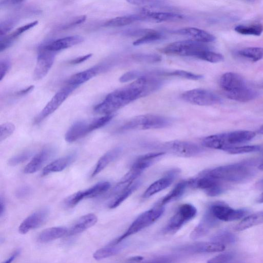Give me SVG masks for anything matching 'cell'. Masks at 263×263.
Here are the masks:
<instances>
[{"label":"cell","instance_id":"6","mask_svg":"<svg viewBox=\"0 0 263 263\" xmlns=\"http://www.w3.org/2000/svg\"><path fill=\"white\" fill-rule=\"evenodd\" d=\"M208 49L203 43L193 40L179 41L171 43L160 49V51L167 54L198 58L205 50Z\"/></svg>","mask_w":263,"mask_h":263},{"label":"cell","instance_id":"45","mask_svg":"<svg viewBox=\"0 0 263 263\" xmlns=\"http://www.w3.org/2000/svg\"><path fill=\"white\" fill-rule=\"evenodd\" d=\"M32 155L30 151H25L12 157L8 161V164L11 166H15L25 162Z\"/></svg>","mask_w":263,"mask_h":263},{"label":"cell","instance_id":"20","mask_svg":"<svg viewBox=\"0 0 263 263\" xmlns=\"http://www.w3.org/2000/svg\"><path fill=\"white\" fill-rule=\"evenodd\" d=\"M218 223V220L208 210L201 220L191 232V237L196 239L204 236Z\"/></svg>","mask_w":263,"mask_h":263},{"label":"cell","instance_id":"22","mask_svg":"<svg viewBox=\"0 0 263 263\" xmlns=\"http://www.w3.org/2000/svg\"><path fill=\"white\" fill-rule=\"evenodd\" d=\"M222 138L226 147L224 151L233 144L249 141L255 136V133L249 130H236L222 133Z\"/></svg>","mask_w":263,"mask_h":263},{"label":"cell","instance_id":"41","mask_svg":"<svg viewBox=\"0 0 263 263\" xmlns=\"http://www.w3.org/2000/svg\"><path fill=\"white\" fill-rule=\"evenodd\" d=\"M163 37L162 34L156 30L151 29L150 31L135 41L133 44L135 46L148 44L161 40Z\"/></svg>","mask_w":263,"mask_h":263},{"label":"cell","instance_id":"53","mask_svg":"<svg viewBox=\"0 0 263 263\" xmlns=\"http://www.w3.org/2000/svg\"><path fill=\"white\" fill-rule=\"evenodd\" d=\"M86 16L85 15H82L80 16L79 17H77L70 23L67 25V26L65 27V28H69L74 26L79 25L83 23L86 20Z\"/></svg>","mask_w":263,"mask_h":263},{"label":"cell","instance_id":"33","mask_svg":"<svg viewBox=\"0 0 263 263\" xmlns=\"http://www.w3.org/2000/svg\"><path fill=\"white\" fill-rule=\"evenodd\" d=\"M263 223V211L250 215L238 223L234 229L241 231Z\"/></svg>","mask_w":263,"mask_h":263},{"label":"cell","instance_id":"59","mask_svg":"<svg viewBox=\"0 0 263 263\" xmlns=\"http://www.w3.org/2000/svg\"><path fill=\"white\" fill-rule=\"evenodd\" d=\"M256 186L260 189H263V179L257 183Z\"/></svg>","mask_w":263,"mask_h":263},{"label":"cell","instance_id":"36","mask_svg":"<svg viewBox=\"0 0 263 263\" xmlns=\"http://www.w3.org/2000/svg\"><path fill=\"white\" fill-rule=\"evenodd\" d=\"M234 30L237 33L243 35L260 36L263 32V26L259 23L241 24L236 26Z\"/></svg>","mask_w":263,"mask_h":263},{"label":"cell","instance_id":"26","mask_svg":"<svg viewBox=\"0 0 263 263\" xmlns=\"http://www.w3.org/2000/svg\"><path fill=\"white\" fill-rule=\"evenodd\" d=\"M103 69L101 66H97L73 74L67 82L68 85L76 88L79 85L86 82L99 73Z\"/></svg>","mask_w":263,"mask_h":263},{"label":"cell","instance_id":"48","mask_svg":"<svg viewBox=\"0 0 263 263\" xmlns=\"http://www.w3.org/2000/svg\"><path fill=\"white\" fill-rule=\"evenodd\" d=\"M38 24V21H35L33 22L27 24L25 25L22 26L15 31L12 32L11 34H9V35L14 40H15L18 36H19L21 34L26 31L31 29L34 26H36Z\"/></svg>","mask_w":263,"mask_h":263},{"label":"cell","instance_id":"5","mask_svg":"<svg viewBox=\"0 0 263 263\" xmlns=\"http://www.w3.org/2000/svg\"><path fill=\"white\" fill-rule=\"evenodd\" d=\"M114 114L106 115L91 121H79L73 123L67 131L65 139L68 142H73L91 132L100 128L113 118Z\"/></svg>","mask_w":263,"mask_h":263},{"label":"cell","instance_id":"13","mask_svg":"<svg viewBox=\"0 0 263 263\" xmlns=\"http://www.w3.org/2000/svg\"><path fill=\"white\" fill-rule=\"evenodd\" d=\"M75 88L74 87L67 85L60 90L36 116L34 120L35 123H40L55 111Z\"/></svg>","mask_w":263,"mask_h":263},{"label":"cell","instance_id":"57","mask_svg":"<svg viewBox=\"0 0 263 263\" xmlns=\"http://www.w3.org/2000/svg\"><path fill=\"white\" fill-rule=\"evenodd\" d=\"M5 209V202L2 197L0 199V216L2 217L4 213Z\"/></svg>","mask_w":263,"mask_h":263},{"label":"cell","instance_id":"58","mask_svg":"<svg viewBox=\"0 0 263 263\" xmlns=\"http://www.w3.org/2000/svg\"><path fill=\"white\" fill-rule=\"evenodd\" d=\"M143 257L141 256H135L133 257L130 259V260L133 261H139L142 260Z\"/></svg>","mask_w":263,"mask_h":263},{"label":"cell","instance_id":"62","mask_svg":"<svg viewBox=\"0 0 263 263\" xmlns=\"http://www.w3.org/2000/svg\"><path fill=\"white\" fill-rule=\"evenodd\" d=\"M259 169L261 170H263V163H261L259 166Z\"/></svg>","mask_w":263,"mask_h":263},{"label":"cell","instance_id":"11","mask_svg":"<svg viewBox=\"0 0 263 263\" xmlns=\"http://www.w3.org/2000/svg\"><path fill=\"white\" fill-rule=\"evenodd\" d=\"M162 147L169 153L182 157L196 156L202 151V149L195 143L180 140L166 142Z\"/></svg>","mask_w":263,"mask_h":263},{"label":"cell","instance_id":"32","mask_svg":"<svg viewBox=\"0 0 263 263\" xmlns=\"http://www.w3.org/2000/svg\"><path fill=\"white\" fill-rule=\"evenodd\" d=\"M140 181H135L130 186L120 191L117 194L115 198L110 202L109 208L110 209H115L118 207L132 194L140 186Z\"/></svg>","mask_w":263,"mask_h":263},{"label":"cell","instance_id":"40","mask_svg":"<svg viewBox=\"0 0 263 263\" xmlns=\"http://www.w3.org/2000/svg\"><path fill=\"white\" fill-rule=\"evenodd\" d=\"M115 246L109 245L98 250L94 253L93 258L96 260H100L117 254L121 250L122 247Z\"/></svg>","mask_w":263,"mask_h":263},{"label":"cell","instance_id":"7","mask_svg":"<svg viewBox=\"0 0 263 263\" xmlns=\"http://www.w3.org/2000/svg\"><path fill=\"white\" fill-rule=\"evenodd\" d=\"M196 214V208L192 204L185 203L181 205L168 221L163 232L166 234L175 233L185 223L193 219Z\"/></svg>","mask_w":263,"mask_h":263},{"label":"cell","instance_id":"39","mask_svg":"<svg viewBox=\"0 0 263 263\" xmlns=\"http://www.w3.org/2000/svg\"><path fill=\"white\" fill-rule=\"evenodd\" d=\"M207 263H240V260L234 252H227L211 258Z\"/></svg>","mask_w":263,"mask_h":263},{"label":"cell","instance_id":"17","mask_svg":"<svg viewBox=\"0 0 263 263\" xmlns=\"http://www.w3.org/2000/svg\"><path fill=\"white\" fill-rule=\"evenodd\" d=\"M48 215L49 210L47 208H42L34 212L21 223L18 228L20 233L24 234L40 227L46 221Z\"/></svg>","mask_w":263,"mask_h":263},{"label":"cell","instance_id":"16","mask_svg":"<svg viewBox=\"0 0 263 263\" xmlns=\"http://www.w3.org/2000/svg\"><path fill=\"white\" fill-rule=\"evenodd\" d=\"M54 53L44 48L39 52L34 71L35 80L42 79L48 73L54 62Z\"/></svg>","mask_w":263,"mask_h":263},{"label":"cell","instance_id":"1","mask_svg":"<svg viewBox=\"0 0 263 263\" xmlns=\"http://www.w3.org/2000/svg\"><path fill=\"white\" fill-rule=\"evenodd\" d=\"M152 90L150 79L142 76L127 86L107 95L101 103L95 106L94 111L105 115L113 114L133 101L151 93Z\"/></svg>","mask_w":263,"mask_h":263},{"label":"cell","instance_id":"34","mask_svg":"<svg viewBox=\"0 0 263 263\" xmlns=\"http://www.w3.org/2000/svg\"><path fill=\"white\" fill-rule=\"evenodd\" d=\"M144 20L140 15H129L118 16L106 21L104 25L106 27H118L130 24L139 20Z\"/></svg>","mask_w":263,"mask_h":263},{"label":"cell","instance_id":"12","mask_svg":"<svg viewBox=\"0 0 263 263\" xmlns=\"http://www.w3.org/2000/svg\"><path fill=\"white\" fill-rule=\"evenodd\" d=\"M208 210L217 220L224 221L240 219L248 213V211L246 209H234L221 202L212 204Z\"/></svg>","mask_w":263,"mask_h":263},{"label":"cell","instance_id":"51","mask_svg":"<svg viewBox=\"0 0 263 263\" xmlns=\"http://www.w3.org/2000/svg\"><path fill=\"white\" fill-rule=\"evenodd\" d=\"M11 66V63L8 59H1L0 61V80L5 77Z\"/></svg>","mask_w":263,"mask_h":263},{"label":"cell","instance_id":"21","mask_svg":"<svg viewBox=\"0 0 263 263\" xmlns=\"http://www.w3.org/2000/svg\"><path fill=\"white\" fill-rule=\"evenodd\" d=\"M174 33L191 37L193 41L199 43H211L216 38L210 32L195 27H185L174 31Z\"/></svg>","mask_w":263,"mask_h":263},{"label":"cell","instance_id":"50","mask_svg":"<svg viewBox=\"0 0 263 263\" xmlns=\"http://www.w3.org/2000/svg\"><path fill=\"white\" fill-rule=\"evenodd\" d=\"M176 257L172 255H163L149 259L142 263H174Z\"/></svg>","mask_w":263,"mask_h":263},{"label":"cell","instance_id":"44","mask_svg":"<svg viewBox=\"0 0 263 263\" xmlns=\"http://www.w3.org/2000/svg\"><path fill=\"white\" fill-rule=\"evenodd\" d=\"M163 74L168 76L178 77L192 80H199L202 79L203 77L201 74H196L183 70H174L171 72L163 73Z\"/></svg>","mask_w":263,"mask_h":263},{"label":"cell","instance_id":"43","mask_svg":"<svg viewBox=\"0 0 263 263\" xmlns=\"http://www.w3.org/2000/svg\"><path fill=\"white\" fill-rule=\"evenodd\" d=\"M260 149V146L258 145H246L229 147L224 151L231 154H239L255 152Z\"/></svg>","mask_w":263,"mask_h":263},{"label":"cell","instance_id":"29","mask_svg":"<svg viewBox=\"0 0 263 263\" xmlns=\"http://www.w3.org/2000/svg\"><path fill=\"white\" fill-rule=\"evenodd\" d=\"M122 148L120 147H115L109 150L104 154L97 162L91 176L92 177L102 172L112 161L115 160L121 154Z\"/></svg>","mask_w":263,"mask_h":263},{"label":"cell","instance_id":"54","mask_svg":"<svg viewBox=\"0 0 263 263\" xmlns=\"http://www.w3.org/2000/svg\"><path fill=\"white\" fill-rule=\"evenodd\" d=\"M92 56V54H88L87 55L77 58L71 61L70 63L71 64H77L85 61L89 59Z\"/></svg>","mask_w":263,"mask_h":263},{"label":"cell","instance_id":"31","mask_svg":"<svg viewBox=\"0 0 263 263\" xmlns=\"http://www.w3.org/2000/svg\"><path fill=\"white\" fill-rule=\"evenodd\" d=\"M68 230L64 227H52L47 229L39 235L37 240L42 243L52 241L67 235Z\"/></svg>","mask_w":263,"mask_h":263},{"label":"cell","instance_id":"42","mask_svg":"<svg viewBox=\"0 0 263 263\" xmlns=\"http://www.w3.org/2000/svg\"><path fill=\"white\" fill-rule=\"evenodd\" d=\"M198 59L210 63H219L224 60L222 54L212 51L209 48L204 50L198 57Z\"/></svg>","mask_w":263,"mask_h":263},{"label":"cell","instance_id":"24","mask_svg":"<svg viewBox=\"0 0 263 263\" xmlns=\"http://www.w3.org/2000/svg\"><path fill=\"white\" fill-rule=\"evenodd\" d=\"M141 15L145 19H150L158 22L170 21L182 18V15L176 12L170 11H153L144 8Z\"/></svg>","mask_w":263,"mask_h":263},{"label":"cell","instance_id":"9","mask_svg":"<svg viewBox=\"0 0 263 263\" xmlns=\"http://www.w3.org/2000/svg\"><path fill=\"white\" fill-rule=\"evenodd\" d=\"M110 184L108 181H101L89 188L77 192L68 196L64 201L67 208H72L84 198H93L100 195L109 190Z\"/></svg>","mask_w":263,"mask_h":263},{"label":"cell","instance_id":"19","mask_svg":"<svg viewBox=\"0 0 263 263\" xmlns=\"http://www.w3.org/2000/svg\"><path fill=\"white\" fill-rule=\"evenodd\" d=\"M55 149L52 147H46L36 154L26 165L24 170L25 174H33L39 170L54 154Z\"/></svg>","mask_w":263,"mask_h":263},{"label":"cell","instance_id":"60","mask_svg":"<svg viewBox=\"0 0 263 263\" xmlns=\"http://www.w3.org/2000/svg\"><path fill=\"white\" fill-rule=\"evenodd\" d=\"M257 202L262 203L263 202V193L260 195L259 198L257 199Z\"/></svg>","mask_w":263,"mask_h":263},{"label":"cell","instance_id":"63","mask_svg":"<svg viewBox=\"0 0 263 263\" xmlns=\"http://www.w3.org/2000/svg\"><path fill=\"white\" fill-rule=\"evenodd\" d=\"M262 86L263 87V82H262V84H261Z\"/></svg>","mask_w":263,"mask_h":263},{"label":"cell","instance_id":"23","mask_svg":"<svg viewBox=\"0 0 263 263\" xmlns=\"http://www.w3.org/2000/svg\"><path fill=\"white\" fill-rule=\"evenodd\" d=\"M84 40L83 36L74 35L55 40L43 48L46 50L55 52L79 44Z\"/></svg>","mask_w":263,"mask_h":263},{"label":"cell","instance_id":"49","mask_svg":"<svg viewBox=\"0 0 263 263\" xmlns=\"http://www.w3.org/2000/svg\"><path fill=\"white\" fill-rule=\"evenodd\" d=\"M141 73L138 70H131L123 74L120 78L121 82H127L132 80L137 79L141 77Z\"/></svg>","mask_w":263,"mask_h":263},{"label":"cell","instance_id":"18","mask_svg":"<svg viewBox=\"0 0 263 263\" xmlns=\"http://www.w3.org/2000/svg\"><path fill=\"white\" fill-rule=\"evenodd\" d=\"M179 172V171L176 169L168 171L163 177L155 181L148 187L143 193L142 197L149 198L167 188L174 181Z\"/></svg>","mask_w":263,"mask_h":263},{"label":"cell","instance_id":"15","mask_svg":"<svg viewBox=\"0 0 263 263\" xmlns=\"http://www.w3.org/2000/svg\"><path fill=\"white\" fill-rule=\"evenodd\" d=\"M225 246L214 242H198L180 246L177 250L187 254L218 252L223 251Z\"/></svg>","mask_w":263,"mask_h":263},{"label":"cell","instance_id":"30","mask_svg":"<svg viewBox=\"0 0 263 263\" xmlns=\"http://www.w3.org/2000/svg\"><path fill=\"white\" fill-rule=\"evenodd\" d=\"M189 186L188 181L183 180L178 183L167 195L164 196L155 206H163L165 204L180 198Z\"/></svg>","mask_w":263,"mask_h":263},{"label":"cell","instance_id":"2","mask_svg":"<svg viewBox=\"0 0 263 263\" xmlns=\"http://www.w3.org/2000/svg\"><path fill=\"white\" fill-rule=\"evenodd\" d=\"M199 174L210 176L220 181L240 182L251 178L254 171L248 164L239 163L204 170Z\"/></svg>","mask_w":263,"mask_h":263},{"label":"cell","instance_id":"61","mask_svg":"<svg viewBox=\"0 0 263 263\" xmlns=\"http://www.w3.org/2000/svg\"><path fill=\"white\" fill-rule=\"evenodd\" d=\"M258 133L260 134L263 135V125L258 129Z\"/></svg>","mask_w":263,"mask_h":263},{"label":"cell","instance_id":"10","mask_svg":"<svg viewBox=\"0 0 263 263\" xmlns=\"http://www.w3.org/2000/svg\"><path fill=\"white\" fill-rule=\"evenodd\" d=\"M187 181L189 186L202 190L210 196L219 195L224 190L221 181L210 176L199 174L197 177Z\"/></svg>","mask_w":263,"mask_h":263},{"label":"cell","instance_id":"38","mask_svg":"<svg viewBox=\"0 0 263 263\" xmlns=\"http://www.w3.org/2000/svg\"><path fill=\"white\" fill-rule=\"evenodd\" d=\"M211 241L224 245L235 242L236 236L228 230H223L218 231L211 238Z\"/></svg>","mask_w":263,"mask_h":263},{"label":"cell","instance_id":"4","mask_svg":"<svg viewBox=\"0 0 263 263\" xmlns=\"http://www.w3.org/2000/svg\"><path fill=\"white\" fill-rule=\"evenodd\" d=\"M164 210L163 206H155L153 208L141 213L132 223L127 230L109 245H117L127 237L151 226L162 216Z\"/></svg>","mask_w":263,"mask_h":263},{"label":"cell","instance_id":"3","mask_svg":"<svg viewBox=\"0 0 263 263\" xmlns=\"http://www.w3.org/2000/svg\"><path fill=\"white\" fill-rule=\"evenodd\" d=\"M171 124L170 119L157 115L146 114L135 117L119 128V132L136 130L158 129L166 127Z\"/></svg>","mask_w":263,"mask_h":263},{"label":"cell","instance_id":"8","mask_svg":"<svg viewBox=\"0 0 263 263\" xmlns=\"http://www.w3.org/2000/svg\"><path fill=\"white\" fill-rule=\"evenodd\" d=\"M181 98L186 102L200 106H210L219 104L221 98L210 90L196 88L189 90L181 94Z\"/></svg>","mask_w":263,"mask_h":263},{"label":"cell","instance_id":"28","mask_svg":"<svg viewBox=\"0 0 263 263\" xmlns=\"http://www.w3.org/2000/svg\"><path fill=\"white\" fill-rule=\"evenodd\" d=\"M164 154V152H159L141 155L135 160L131 168L143 172L145 169L160 159Z\"/></svg>","mask_w":263,"mask_h":263},{"label":"cell","instance_id":"35","mask_svg":"<svg viewBox=\"0 0 263 263\" xmlns=\"http://www.w3.org/2000/svg\"><path fill=\"white\" fill-rule=\"evenodd\" d=\"M226 95L230 99L240 102H246L257 98L258 93L255 90L247 86L240 91Z\"/></svg>","mask_w":263,"mask_h":263},{"label":"cell","instance_id":"27","mask_svg":"<svg viewBox=\"0 0 263 263\" xmlns=\"http://www.w3.org/2000/svg\"><path fill=\"white\" fill-rule=\"evenodd\" d=\"M76 157V154L72 153L55 160L44 167L42 175L62 171L74 160Z\"/></svg>","mask_w":263,"mask_h":263},{"label":"cell","instance_id":"55","mask_svg":"<svg viewBox=\"0 0 263 263\" xmlns=\"http://www.w3.org/2000/svg\"><path fill=\"white\" fill-rule=\"evenodd\" d=\"M20 252V251L19 250H17L3 263H11L19 255Z\"/></svg>","mask_w":263,"mask_h":263},{"label":"cell","instance_id":"52","mask_svg":"<svg viewBox=\"0 0 263 263\" xmlns=\"http://www.w3.org/2000/svg\"><path fill=\"white\" fill-rule=\"evenodd\" d=\"M31 190L28 186H23L19 187L15 192L16 196L18 198H24L28 196Z\"/></svg>","mask_w":263,"mask_h":263},{"label":"cell","instance_id":"14","mask_svg":"<svg viewBox=\"0 0 263 263\" xmlns=\"http://www.w3.org/2000/svg\"><path fill=\"white\" fill-rule=\"evenodd\" d=\"M219 84L226 94L236 92L248 86L240 75L232 72L224 73L220 79Z\"/></svg>","mask_w":263,"mask_h":263},{"label":"cell","instance_id":"46","mask_svg":"<svg viewBox=\"0 0 263 263\" xmlns=\"http://www.w3.org/2000/svg\"><path fill=\"white\" fill-rule=\"evenodd\" d=\"M133 58L137 61L142 62H158L161 60V57L157 54L139 53L133 55Z\"/></svg>","mask_w":263,"mask_h":263},{"label":"cell","instance_id":"56","mask_svg":"<svg viewBox=\"0 0 263 263\" xmlns=\"http://www.w3.org/2000/svg\"><path fill=\"white\" fill-rule=\"evenodd\" d=\"M34 87L33 85H31V86L28 87L27 88H26V89H22L21 90L18 91L17 92V94L18 95H26V94L28 93V92L31 91L33 89Z\"/></svg>","mask_w":263,"mask_h":263},{"label":"cell","instance_id":"37","mask_svg":"<svg viewBox=\"0 0 263 263\" xmlns=\"http://www.w3.org/2000/svg\"><path fill=\"white\" fill-rule=\"evenodd\" d=\"M240 57L253 62H257L263 58V48L258 47H247L237 51Z\"/></svg>","mask_w":263,"mask_h":263},{"label":"cell","instance_id":"47","mask_svg":"<svg viewBox=\"0 0 263 263\" xmlns=\"http://www.w3.org/2000/svg\"><path fill=\"white\" fill-rule=\"evenodd\" d=\"M15 125L11 122H6L0 126V141L7 139L11 136L15 130Z\"/></svg>","mask_w":263,"mask_h":263},{"label":"cell","instance_id":"25","mask_svg":"<svg viewBox=\"0 0 263 263\" xmlns=\"http://www.w3.org/2000/svg\"><path fill=\"white\" fill-rule=\"evenodd\" d=\"M98 218L93 214H88L79 218L68 230L67 236L80 233L91 227L97 222Z\"/></svg>","mask_w":263,"mask_h":263}]
</instances>
